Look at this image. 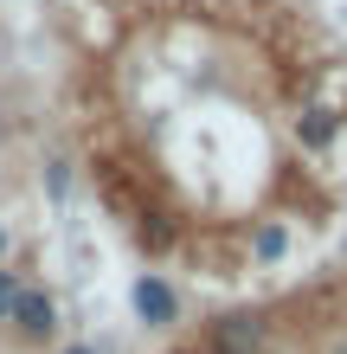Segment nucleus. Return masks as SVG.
<instances>
[{"mask_svg":"<svg viewBox=\"0 0 347 354\" xmlns=\"http://www.w3.org/2000/svg\"><path fill=\"white\" fill-rule=\"evenodd\" d=\"M264 335H270V322L257 309H232V316L212 322V354H257Z\"/></svg>","mask_w":347,"mask_h":354,"instance_id":"1","label":"nucleus"},{"mask_svg":"<svg viewBox=\"0 0 347 354\" xmlns=\"http://www.w3.org/2000/svg\"><path fill=\"white\" fill-rule=\"evenodd\" d=\"M129 303H135V316L148 322V328H174L180 322V297H174V283L168 277H135V290H129Z\"/></svg>","mask_w":347,"mask_h":354,"instance_id":"2","label":"nucleus"},{"mask_svg":"<svg viewBox=\"0 0 347 354\" xmlns=\"http://www.w3.org/2000/svg\"><path fill=\"white\" fill-rule=\"evenodd\" d=\"M13 328H19L26 342H46L52 328H58V303L46 297V290H26V283H19V303H13Z\"/></svg>","mask_w":347,"mask_h":354,"instance_id":"3","label":"nucleus"},{"mask_svg":"<svg viewBox=\"0 0 347 354\" xmlns=\"http://www.w3.org/2000/svg\"><path fill=\"white\" fill-rule=\"evenodd\" d=\"M335 129H341V122H335L328 110H309V116L296 122V136H302V149H328V142H335Z\"/></svg>","mask_w":347,"mask_h":354,"instance_id":"4","label":"nucleus"},{"mask_svg":"<svg viewBox=\"0 0 347 354\" xmlns=\"http://www.w3.org/2000/svg\"><path fill=\"white\" fill-rule=\"evenodd\" d=\"M290 252V232H283V225H264L257 232V258H283Z\"/></svg>","mask_w":347,"mask_h":354,"instance_id":"5","label":"nucleus"},{"mask_svg":"<svg viewBox=\"0 0 347 354\" xmlns=\"http://www.w3.org/2000/svg\"><path fill=\"white\" fill-rule=\"evenodd\" d=\"M13 303H19V277L0 270V322H13Z\"/></svg>","mask_w":347,"mask_h":354,"instance_id":"6","label":"nucleus"},{"mask_svg":"<svg viewBox=\"0 0 347 354\" xmlns=\"http://www.w3.org/2000/svg\"><path fill=\"white\" fill-rule=\"evenodd\" d=\"M65 354H97V348H84V342H77V348H65Z\"/></svg>","mask_w":347,"mask_h":354,"instance_id":"7","label":"nucleus"},{"mask_svg":"<svg viewBox=\"0 0 347 354\" xmlns=\"http://www.w3.org/2000/svg\"><path fill=\"white\" fill-rule=\"evenodd\" d=\"M0 252H7V232H0Z\"/></svg>","mask_w":347,"mask_h":354,"instance_id":"8","label":"nucleus"}]
</instances>
